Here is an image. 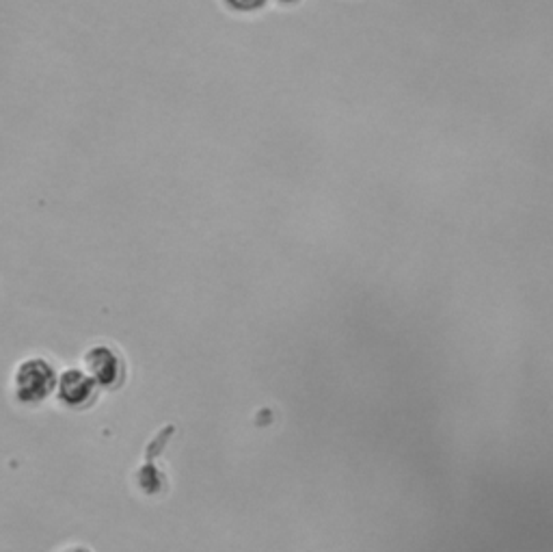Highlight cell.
I'll use <instances>...</instances> for the list:
<instances>
[{"instance_id":"6da1fadb","label":"cell","mask_w":553,"mask_h":552,"mask_svg":"<svg viewBox=\"0 0 553 552\" xmlns=\"http://www.w3.org/2000/svg\"><path fill=\"white\" fill-rule=\"evenodd\" d=\"M57 388V372L43 357L20 362L13 372V390L22 403H42Z\"/></svg>"},{"instance_id":"7a4b0ae2","label":"cell","mask_w":553,"mask_h":552,"mask_svg":"<svg viewBox=\"0 0 553 552\" xmlns=\"http://www.w3.org/2000/svg\"><path fill=\"white\" fill-rule=\"evenodd\" d=\"M84 364H87V375L96 381V386L115 388L123 377V362L113 351L111 347H93L84 356Z\"/></svg>"},{"instance_id":"3957f363","label":"cell","mask_w":553,"mask_h":552,"mask_svg":"<svg viewBox=\"0 0 553 552\" xmlns=\"http://www.w3.org/2000/svg\"><path fill=\"white\" fill-rule=\"evenodd\" d=\"M57 396L67 407H87L96 399L98 386L91 377L78 368H67L61 377H57Z\"/></svg>"},{"instance_id":"277c9868","label":"cell","mask_w":553,"mask_h":552,"mask_svg":"<svg viewBox=\"0 0 553 552\" xmlns=\"http://www.w3.org/2000/svg\"><path fill=\"white\" fill-rule=\"evenodd\" d=\"M227 12L238 13V16H251V13L262 12L271 0H221Z\"/></svg>"},{"instance_id":"5b68a950","label":"cell","mask_w":553,"mask_h":552,"mask_svg":"<svg viewBox=\"0 0 553 552\" xmlns=\"http://www.w3.org/2000/svg\"><path fill=\"white\" fill-rule=\"evenodd\" d=\"M275 3H279V4H286V7H294V4L303 3V0H275Z\"/></svg>"},{"instance_id":"8992f818","label":"cell","mask_w":553,"mask_h":552,"mask_svg":"<svg viewBox=\"0 0 553 552\" xmlns=\"http://www.w3.org/2000/svg\"><path fill=\"white\" fill-rule=\"evenodd\" d=\"M69 552H83V550H69Z\"/></svg>"}]
</instances>
